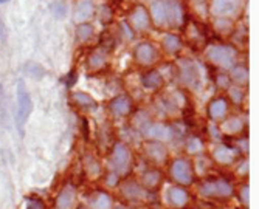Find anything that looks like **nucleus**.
I'll return each mask as SVG.
<instances>
[{"label": "nucleus", "instance_id": "f257e3e1", "mask_svg": "<svg viewBox=\"0 0 259 209\" xmlns=\"http://www.w3.org/2000/svg\"><path fill=\"white\" fill-rule=\"evenodd\" d=\"M151 14L158 27L179 25L183 20L182 5L176 0H155L151 7Z\"/></svg>", "mask_w": 259, "mask_h": 209}, {"label": "nucleus", "instance_id": "f03ea898", "mask_svg": "<svg viewBox=\"0 0 259 209\" xmlns=\"http://www.w3.org/2000/svg\"><path fill=\"white\" fill-rule=\"evenodd\" d=\"M238 51L231 45H211L206 50V56L211 62H214L218 67L224 70H231L236 62Z\"/></svg>", "mask_w": 259, "mask_h": 209}, {"label": "nucleus", "instance_id": "7ed1b4c3", "mask_svg": "<svg viewBox=\"0 0 259 209\" xmlns=\"http://www.w3.org/2000/svg\"><path fill=\"white\" fill-rule=\"evenodd\" d=\"M31 112H33V102L30 98V93L25 87V82L20 81L17 84V127L20 135H23V126L27 124Z\"/></svg>", "mask_w": 259, "mask_h": 209}, {"label": "nucleus", "instance_id": "20e7f679", "mask_svg": "<svg viewBox=\"0 0 259 209\" xmlns=\"http://www.w3.org/2000/svg\"><path fill=\"white\" fill-rule=\"evenodd\" d=\"M200 194L211 198H227L233 194V186L227 180H214V181H205L200 186Z\"/></svg>", "mask_w": 259, "mask_h": 209}, {"label": "nucleus", "instance_id": "39448f33", "mask_svg": "<svg viewBox=\"0 0 259 209\" xmlns=\"http://www.w3.org/2000/svg\"><path fill=\"white\" fill-rule=\"evenodd\" d=\"M171 177L182 186H188L193 183V168L190 165V161H186L185 158H177L172 161L171 165Z\"/></svg>", "mask_w": 259, "mask_h": 209}, {"label": "nucleus", "instance_id": "423d86ee", "mask_svg": "<svg viewBox=\"0 0 259 209\" xmlns=\"http://www.w3.org/2000/svg\"><path fill=\"white\" fill-rule=\"evenodd\" d=\"M112 166L115 169L116 174H124L127 172L129 166H131V152L129 149L121 144V143H116L112 152Z\"/></svg>", "mask_w": 259, "mask_h": 209}, {"label": "nucleus", "instance_id": "0eeeda50", "mask_svg": "<svg viewBox=\"0 0 259 209\" xmlns=\"http://www.w3.org/2000/svg\"><path fill=\"white\" fill-rule=\"evenodd\" d=\"M241 4H242V0H213V4H211V13L221 17L234 16L239 11Z\"/></svg>", "mask_w": 259, "mask_h": 209}, {"label": "nucleus", "instance_id": "6e6552de", "mask_svg": "<svg viewBox=\"0 0 259 209\" xmlns=\"http://www.w3.org/2000/svg\"><path fill=\"white\" fill-rule=\"evenodd\" d=\"M129 22H131V27H134V30H137V31H145L151 25V17H149V13L146 11L145 7L138 5L131 13Z\"/></svg>", "mask_w": 259, "mask_h": 209}, {"label": "nucleus", "instance_id": "1a4fd4ad", "mask_svg": "<svg viewBox=\"0 0 259 209\" xmlns=\"http://www.w3.org/2000/svg\"><path fill=\"white\" fill-rule=\"evenodd\" d=\"M134 56L141 65H149L157 59V50L149 42H141L135 46Z\"/></svg>", "mask_w": 259, "mask_h": 209}, {"label": "nucleus", "instance_id": "9d476101", "mask_svg": "<svg viewBox=\"0 0 259 209\" xmlns=\"http://www.w3.org/2000/svg\"><path fill=\"white\" fill-rule=\"evenodd\" d=\"M180 76H182V81L191 87H197L200 78H199V70L197 67L191 62V61H182L180 64Z\"/></svg>", "mask_w": 259, "mask_h": 209}, {"label": "nucleus", "instance_id": "9b49d317", "mask_svg": "<svg viewBox=\"0 0 259 209\" xmlns=\"http://www.w3.org/2000/svg\"><path fill=\"white\" fill-rule=\"evenodd\" d=\"M132 99L126 95H120V96H116L110 101L109 104V109L110 112L115 115V116H127L132 110Z\"/></svg>", "mask_w": 259, "mask_h": 209}, {"label": "nucleus", "instance_id": "f8f14e48", "mask_svg": "<svg viewBox=\"0 0 259 209\" xmlns=\"http://www.w3.org/2000/svg\"><path fill=\"white\" fill-rule=\"evenodd\" d=\"M227 112H228V102L224 98H216V99H213L209 102L208 113H209L211 120H214V121L224 120Z\"/></svg>", "mask_w": 259, "mask_h": 209}, {"label": "nucleus", "instance_id": "ddd939ff", "mask_svg": "<svg viewBox=\"0 0 259 209\" xmlns=\"http://www.w3.org/2000/svg\"><path fill=\"white\" fill-rule=\"evenodd\" d=\"M75 198H76V191L73 186L70 184L65 186L56 198V209H70L75 203Z\"/></svg>", "mask_w": 259, "mask_h": 209}, {"label": "nucleus", "instance_id": "4468645a", "mask_svg": "<svg viewBox=\"0 0 259 209\" xmlns=\"http://www.w3.org/2000/svg\"><path fill=\"white\" fill-rule=\"evenodd\" d=\"M145 152H146L148 158H151L155 163H161V161L166 160V156H168L166 147H164L161 143H157V141L145 144Z\"/></svg>", "mask_w": 259, "mask_h": 209}, {"label": "nucleus", "instance_id": "2eb2a0df", "mask_svg": "<svg viewBox=\"0 0 259 209\" xmlns=\"http://www.w3.org/2000/svg\"><path fill=\"white\" fill-rule=\"evenodd\" d=\"M188 200H190V195L188 192L182 188V186H174V188H169L168 191V201L176 206V207H183Z\"/></svg>", "mask_w": 259, "mask_h": 209}, {"label": "nucleus", "instance_id": "dca6fc26", "mask_svg": "<svg viewBox=\"0 0 259 209\" xmlns=\"http://www.w3.org/2000/svg\"><path fill=\"white\" fill-rule=\"evenodd\" d=\"M214 160L219 165H233L236 160V152L227 146H218L214 149Z\"/></svg>", "mask_w": 259, "mask_h": 209}, {"label": "nucleus", "instance_id": "f3484780", "mask_svg": "<svg viewBox=\"0 0 259 209\" xmlns=\"http://www.w3.org/2000/svg\"><path fill=\"white\" fill-rule=\"evenodd\" d=\"M73 102H75L78 107H81L82 110H97V107H98L97 101L93 99V98L89 95V93H84V91L75 93V95H73Z\"/></svg>", "mask_w": 259, "mask_h": 209}, {"label": "nucleus", "instance_id": "a211bd4d", "mask_svg": "<svg viewBox=\"0 0 259 209\" xmlns=\"http://www.w3.org/2000/svg\"><path fill=\"white\" fill-rule=\"evenodd\" d=\"M93 13H95V7H93V4L90 2V0H84V2H81L75 11V19L78 22H87L92 19Z\"/></svg>", "mask_w": 259, "mask_h": 209}, {"label": "nucleus", "instance_id": "6ab92c4d", "mask_svg": "<svg viewBox=\"0 0 259 209\" xmlns=\"http://www.w3.org/2000/svg\"><path fill=\"white\" fill-rule=\"evenodd\" d=\"M90 204L93 209H110L112 207V197L106 192H95L90 197Z\"/></svg>", "mask_w": 259, "mask_h": 209}, {"label": "nucleus", "instance_id": "aec40b11", "mask_svg": "<svg viewBox=\"0 0 259 209\" xmlns=\"http://www.w3.org/2000/svg\"><path fill=\"white\" fill-rule=\"evenodd\" d=\"M141 84L145 88H158L163 84V78L157 70H151V72L141 76Z\"/></svg>", "mask_w": 259, "mask_h": 209}, {"label": "nucleus", "instance_id": "412c9836", "mask_svg": "<svg viewBox=\"0 0 259 209\" xmlns=\"http://www.w3.org/2000/svg\"><path fill=\"white\" fill-rule=\"evenodd\" d=\"M231 79L238 84H248L250 75H248V68L244 65H236L231 68Z\"/></svg>", "mask_w": 259, "mask_h": 209}, {"label": "nucleus", "instance_id": "4be33fe9", "mask_svg": "<svg viewBox=\"0 0 259 209\" xmlns=\"http://www.w3.org/2000/svg\"><path fill=\"white\" fill-rule=\"evenodd\" d=\"M146 130H148V135H151L157 139H168L171 136V129L166 127L164 124H152Z\"/></svg>", "mask_w": 259, "mask_h": 209}, {"label": "nucleus", "instance_id": "5701e85b", "mask_svg": "<svg viewBox=\"0 0 259 209\" xmlns=\"http://www.w3.org/2000/svg\"><path fill=\"white\" fill-rule=\"evenodd\" d=\"M163 46L168 53H176L182 48V40L174 34H166L163 37Z\"/></svg>", "mask_w": 259, "mask_h": 209}, {"label": "nucleus", "instance_id": "b1692460", "mask_svg": "<svg viewBox=\"0 0 259 209\" xmlns=\"http://www.w3.org/2000/svg\"><path fill=\"white\" fill-rule=\"evenodd\" d=\"M160 183H161V174L158 171H148L143 175V184L149 189H155Z\"/></svg>", "mask_w": 259, "mask_h": 209}, {"label": "nucleus", "instance_id": "393cba45", "mask_svg": "<svg viewBox=\"0 0 259 209\" xmlns=\"http://www.w3.org/2000/svg\"><path fill=\"white\" fill-rule=\"evenodd\" d=\"M242 127H244V123L239 118H230L222 124V130H225L227 133H231V135L239 133L242 130Z\"/></svg>", "mask_w": 259, "mask_h": 209}, {"label": "nucleus", "instance_id": "a878e982", "mask_svg": "<svg viewBox=\"0 0 259 209\" xmlns=\"http://www.w3.org/2000/svg\"><path fill=\"white\" fill-rule=\"evenodd\" d=\"M89 67L92 70H97V68H101L106 65V55L103 51H93L90 56H89V61H87Z\"/></svg>", "mask_w": 259, "mask_h": 209}, {"label": "nucleus", "instance_id": "bb28decb", "mask_svg": "<svg viewBox=\"0 0 259 209\" xmlns=\"http://www.w3.org/2000/svg\"><path fill=\"white\" fill-rule=\"evenodd\" d=\"M123 194H124L126 197L132 198V200H135V198H143V197H145L143 189H140L135 183H127V184H124V186H123Z\"/></svg>", "mask_w": 259, "mask_h": 209}, {"label": "nucleus", "instance_id": "cd10ccee", "mask_svg": "<svg viewBox=\"0 0 259 209\" xmlns=\"http://www.w3.org/2000/svg\"><path fill=\"white\" fill-rule=\"evenodd\" d=\"M92 36H93V27L89 25V23H81V25L76 28V37L79 42H87V40H90Z\"/></svg>", "mask_w": 259, "mask_h": 209}, {"label": "nucleus", "instance_id": "c85d7f7f", "mask_svg": "<svg viewBox=\"0 0 259 209\" xmlns=\"http://www.w3.org/2000/svg\"><path fill=\"white\" fill-rule=\"evenodd\" d=\"M28 68H27V72H28V75L30 76H33L34 79H40L42 76H44V68L40 67V65H37V64H28L27 65Z\"/></svg>", "mask_w": 259, "mask_h": 209}, {"label": "nucleus", "instance_id": "c756f323", "mask_svg": "<svg viewBox=\"0 0 259 209\" xmlns=\"http://www.w3.org/2000/svg\"><path fill=\"white\" fill-rule=\"evenodd\" d=\"M52 11L58 19H62L67 14V7L64 2H55V4H52Z\"/></svg>", "mask_w": 259, "mask_h": 209}, {"label": "nucleus", "instance_id": "7c9ffc66", "mask_svg": "<svg viewBox=\"0 0 259 209\" xmlns=\"http://www.w3.org/2000/svg\"><path fill=\"white\" fill-rule=\"evenodd\" d=\"M231 20L230 19H218L216 20V28L219 30V31H222V33H228V31H231Z\"/></svg>", "mask_w": 259, "mask_h": 209}, {"label": "nucleus", "instance_id": "2f4dec72", "mask_svg": "<svg viewBox=\"0 0 259 209\" xmlns=\"http://www.w3.org/2000/svg\"><path fill=\"white\" fill-rule=\"evenodd\" d=\"M5 118H7V112H5V95H4V87L0 84V123L5 126Z\"/></svg>", "mask_w": 259, "mask_h": 209}, {"label": "nucleus", "instance_id": "473e14b6", "mask_svg": "<svg viewBox=\"0 0 259 209\" xmlns=\"http://www.w3.org/2000/svg\"><path fill=\"white\" fill-rule=\"evenodd\" d=\"M27 209H45V204L40 198L31 197L27 200Z\"/></svg>", "mask_w": 259, "mask_h": 209}, {"label": "nucleus", "instance_id": "72a5a7b5", "mask_svg": "<svg viewBox=\"0 0 259 209\" xmlns=\"http://www.w3.org/2000/svg\"><path fill=\"white\" fill-rule=\"evenodd\" d=\"M241 200H242V203L245 206L250 204V186L248 184H245L244 188L241 189Z\"/></svg>", "mask_w": 259, "mask_h": 209}, {"label": "nucleus", "instance_id": "f704fd0d", "mask_svg": "<svg viewBox=\"0 0 259 209\" xmlns=\"http://www.w3.org/2000/svg\"><path fill=\"white\" fill-rule=\"evenodd\" d=\"M231 98L234 99V102H241L244 99V93L239 88H231Z\"/></svg>", "mask_w": 259, "mask_h": 209}, {"label": "nucleus", "instance_id": "c9c22d12", "mask_svg": "<svg viewBox=\"0 0 259 209\" xmlns=\"http://www.w3.org/2000/svg\"><path fill=\"white\" fill-rule=\"evenodd\" d=\"M106 183H107L109 186H115L116 183H118V174H116V172H113V174H110V175L107 177V180H106Z\"/></svg>", "mask_w": 259, "mask_h": 209}, {"label": "nucleus", "instance_id": "e433bc0d", "mask_svg": "<svg viewBox=\"0 0 259 209\" xmlns=\"http://www.w3.org/2000/svg\"><path fill=\"white\" fill-rule=\"evenodd\" d=\"M75 81H76V73H75V72L68 73V78H67V85H68V87H72V85L75 84Z\"/></svg>", "mask_w": 259, "mask_h": 209}, {"label": "nucleus", "instance_id": "4c0bfd02", "mask_svg": "<svg viewBox=\"0 0 259 209\" xmlns=\"http://www.w3.org/2000/svg\"><path fill=\"white\" fill-rule=\"evenodd\" d=\"M199 149H200V144H199L197 139H191V141H190V150L193 152V150H199Z\"/></svg>", "mask_w": 259, "mask_h": 209}, {"label": "nucleus", "instance_id": "58836bf2", "mask_svg": "<svg viewBox=\"0 0 259 209\" xmlns=\"http://www.w3.org/2000/svg\"><path fill=\"white\" fill-rule=\"evenodd\" d=\"M5 25H4V22L0 20V40H4L5 39Z\"/></svg>", "mask_w": 259, "mask_h": 209}, {"label": "nucleus", "instance_id": "ea45409f", "mask_svg": "<svg viewBox=\"0 0 259 209\" xmlns=\"http://www.w3.org/2000/svg\"><path fill=\"white\" fill-rule=\"evenodd\" d=\"M76 209H89V207H87V206H78Z\"/></svg>", "mask_w": 259, "mask_h": 209}, {"label": "nucleus", "instance_id": "a19ab883", "mask_svg": "<svg viewBox=\"0 0 259 209\" xmlns=\"http://www.w3.org/2000/svg\"><path fill=\"white\" fill-rule=\"evenodd\" d=\"M5 2H10V0H0V4H5Z\"/></svg>", "mask_w": 259, "mask_h": 209}, {"label": "nucleus", "instance_id": "79ce46f5", "mask_svg": "<svg viewBox=\"0 0 259 209\" xmlns=\"http://www.w3.org/2000/svg\"><path fill=\"white\" fill-rule=\"evenodd\" d=\"M116 209H126V207H116Z\"/></svg>", "mask_w": 259, "mask_h": 209}]
</instances>
